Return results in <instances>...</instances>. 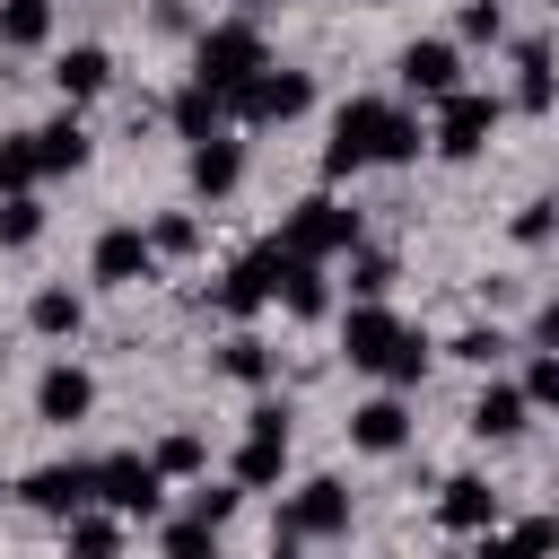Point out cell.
Masks as SVG:
<instances>
[{
	"label": "cell",
	"mask_w": 559,
	"mask_h": 559,
	"mask_svg": "<svg viewBox=\"0 0 559 559\" xmlns=\"http://www.w3.org/2000/svg\"><path fill=\"white\" fill-rule=\"evenodd\" d=\"M297 262H332V253H349L358 245V210H341L332 192H314V201H297L288 210V236H280Z\"/></svg>",
	"instance_id": "277c9868"
},
{
	"label": "cell",
	"mask_w": 559,
	"mask_h": 559,
	"mask_svg": "<svg viewBox=\"0 0 559 559\" xmlns=\"http://www.w3.org/2000/svg\"><path fill=\"white\" fill-rule=\"evenodd\" d=\"M550 550H559V515H524V524H507V533H498V524L480 533V559H550Z\"/></svg>",
	"instance_id": "2e32d148"
},
{
	"label": "cell",
	"mask_w": 559,
	"mask_h": 559,
	"mask_svg": "<svg viewBox=\"0 0 559 559\" xmlns=\"http://www.w3.org/2000/svg\"><path fill=\"white\" fill-rule=\"evenodd\" d=\"M402 437H411V411H402L393 393H376V402L349 411V445H367V454H402Z\"/></svg>",
	"instance_id": "9a60e30c"
},
{
	"label": "cell",
	"mask_w": 559,
	"mask_h": 559,
	"mask_svg": "<svg viewBox=\"0 0 559 559\" xmlns=\"http://www.w3.org/2000/svg\"><path fill=\"white\" fill-rule=\"evenodd\" d=\"M262 61H271V52H262V26H253V17H227V26H210V35H201L192 79H201V87H218V96H236Z\"/></svg>",
	"instance_id": "7a4b0ae2"
},
{
	"label": "cell",
	"mask_w": 559,
	"mask_h": 559,
	"mask_svg": "<svg viewBox=\"0 0 559 559\" xmlns=\"http://www.w3.org/2000/svg\"><path fill=\"white\" fill-rule=\"evenodd\" d=\"M419 367H428V341H419V332H402V341H393V367H384V384H419Z\"/></svg>",
	"instance_id": "836d02e7"
},
{
	"label": "cell",
	"mask_w": 559,
	"mask_h": 559,
	"mask_svg": "<svg viewBox=\"0 0 559 559\" xmlns=\"http://www.w3.org/2000/svg\"><path fill=\"white\" fill-rule=\"evenodd\" d=\"M498 349H507V341H498V332H463V341H454V358H472V367H489V358H498Z\"/></svg>",
	"instance_id": "f35d334b"
},
{
	"label": "cell",
	"mask_w": 559,
	"mask_h": 559,
	"mask_svg": "<svg viewBox=\"0 0 559 559\" xmlns=\"http://www.w3.org/2000/svg\"><path fill=\"white\" fill-rule=\"evenodd\" d=\"M498 26H507V17H498V0H472V9H463V35H472V44H489Z\"/></svg>",
	"instance_id": "74e56055"
},
{
	"label": "cell",
	"mask_w": 559,
	"mask_h": 559,
	"mask_svg": "<svg viewBox=\"0 0 559 559\" xmlns=\"http://www.w3.org/2000/svg\"><path fill=\"white\" fill-rule=\"evenodd\" d=\"M437 524H445V533H489V524H498V489L472 480V472H454V480L437 489Z\"/></svg>",
	"instance_id": "4fadbf2b"
},
{
	"label": "cell",
	"mask_w": 559,
	"mask_h": 559,
	"mask_svg": "<svg viewBox=\"0 0 559 559\" xmlns=\"http://www.w3.org/2000/svg\"><path fill=\"white\" fill-rule=\"evenodd\" d=\"M114 550H122V524L79 507V515H70V559H114Z\"/></svg>",
	"instance_id": "4316f807"
},
{
	"label": "cell",
	"mask_w": 559,
	"mask_h": 559,
	"mask_svg": "<svg viewBox=\"0 0 559 559\" xmlns=\"http://www.w3.org/2000/svg\"><path fill=\"white\" fill-rule=\"evenodd\" d=\"M26 323H35L44 341H70V332H79V297H70V288H35V306H26Z\"/></svg>",
	"instance_id": "484cf974"
},
{
	"label": "cell",
	"mask_w": 559,
	"mask_h": 559,
	"mask_svg": "<svg viewBox=\"0 0 559 559\" xmlns=\"http://www.w3.org/2000/svg\"><path fill=\"white\" fill-rule=\"evenodd\" d=\"M236 175H245V148H236V140H218V131L192 140V192H201V201L236 192Z\"/></svg>",
	"instance_id": "e0dca14e"
},
{
	"label": "cell",
	"mask_w": 559,
	"mask_h": 559,
	"mask_svg": "<svg viewBox=\"0 0 559 559\" xmlns=\"http://www.w3.org/2000/svg\"><path fill=\"white\" fill-rule=\"evenodd\" d=\"M236 498H245V489H201V498H192V515H210V524H227V515H236Z\"/></svg>",
	"instance_id": "ab89813d"
},
{
	"label": "cell",
	"mask_w": 559,
	"mask_h": 559,
	"mask_svg": "<svg viewBox=\"0 0 559 559\" xmlns=\"http://www.w3.org/2000/svg\"><path fill=\"white\" fill-rule=\"evenodd\" d=\"M35 166H44V175H70V166H87V131H79L70 114H61V122H44V131H35Z\"/></svg>",
	"instance_id": "7402d4cb"
},
{
	"label": "cell",
	"mask_w": 559,
	"mask_h": 559,
	"mask_svg": "<svg viewBox=\"0 0 559 559\" xmlns=\"http://www.w3.org/2000/svg\"><path fill=\"white\" fill-rule=\"evenodd\" d=\"M87 411H96V376H87V367H70V358H61V367H44V376H35V419L79 428Z\"/></svg>",
	"instance_id": "8fae6325"
},
{
	"label": "cell",
	"mask_w": 559,
	"mask_h": 559,
	"mask_svg": "<svg viewBox=\"0 0 559 559\" xmlns=\"http://www.w3.org/2000/svg\"><path fill=\"white\" fill-rule=\"evenodd\" d=\"M0 358H9V349H0Z\"/></svg>",
	"instance_id": "b9f144b4"
},
{
	"label": "cell",
	"mask_w": 559,
	"mask_h": 559,
	"mask_svg": "<svg viewBox=\"0 0 559 559\" xmlns=\"http://www.w3.org/2000/svg\"><path fill=\"white\" fill-rule=\"evenodd\" d=\"M542 341H550V349H559V297H550V306H542Z\"/></svg>",
	"instance_id": "60d3db41"
},
{
	"label": "cell",
	"mask_w": 559,
	"mask_h": 559,
	"mask_svg": "<svg viewBox=\"0 0 559 559\" xmlns=\"http://www.w3.org/2000/svg\"><path fill=\"white\" fill-rule=\"evenodd\" d=\"M288 472V437H271V428H245V445H236V489H271Z\"/></svg>",
	"instance_id": "ac0fdd59"
},
{
	"label": "cell",
	"mask_w": 559,
	"mask_h": 559,
	"mask_svg": "<svg viewBox=\"0 0 559 559\" xmlns=\"http://www.w3.org/2000/svg\"><path fill=\"white\" fill-rule=\"evenodd\" d=\"M542 236H559V201H524L515 210V245H542Z\"/></svg>",
	"instance_id": "1f68e13d"
},
{
	"label": "cell",
	"mask_w": 559,
	"mask_h": 559,
	"mask_svg": "<svg viewBox=\"0 0 559 559\" xmlns=\"http://www.w3.org/2000/svg\"><path fill=\"white\" fill-rule=\"evenodd\" d=\"M52 79H61V96H96V87L114 79V52H105V44H70V52L52 61Z\"/></svg>",
	"instance_id": "ffe728a7"
},
{
	"label": "cell",
	"mask_w": 559,
	"mask_h": 559,
	"mask_svg": "<svg viewBox=\"0 0 559 559\" xmlns=\"http://www.w3.org/2000/svg\"><path fill=\"white\" fill-rule=\"evenodd\" d=\"M35 131H17V140H0V192H35Z\"/></svg>",
	"instance_id": "f546056e"
},
{
	"label": "cell",
	"mask_w": 559,
	"mask_h": 559,
	"mask_svg": "<svg viewBox=\"0 0 559 559\" xmlns=\"http://www.w3.org/2000/svg\"><path fill=\"white\" fill-rule=\"evenodd\" d=\"M148 463H157V472H201V463H210V454H201V437H192V428H183V437H166V445H157V454H148Z\"/></svg>",
	"instance_id": "e575fe53"
},
{
	"label": "cell",
	"mask_w": 559,
	"mask_h": 559,
	"mask_svg": "<svg viewBox=\"0 0 559 559\" xmlns=\"http://www.w3.org/2000/svg\"><path fill=\"white\" fill-rule=\"evenodd\" d=\"M393 341H402V323H393L376 297H367V306H349V323H341V349H349V367H376V376H384V367H393Z\"/></svg>",
	"instance_id": "7c38bea8"
},
{
	"label": "cell",
	"mask_w": 559,
	"mask_h": 559,
	"mask_svg": "<svg viewBox=\"0 0 559 559\" xmlns=\"http://www.w3.org/2000/svg\"><path fill=\"white\" fill-rule=\"evenodd\" d=\"M218 367H227V376H236V384H262V376H271V349H262V341H253V332H236V341H227V349H218Z\"/></svg>",
	"instance_id": "4dcf8cb0"
},
{
	"label": "cell",
	"mask_w": 559,
	"mask_h": 559,
	"mask_svg": "<svg viewBox=\"0 0 559 559\" xmlns=\"http://www.w3.org/2000/svg\"><path fill=\"white\" fill-rule=\"evenodd\" d=\"M280 533L288 542H332V533H349V480H306V489H288V507H280Z\"/></svg>",
	"instance_id": "52a82bcc"
},
{
	"label": "cell",
	"mask_w": 559,
	"mask_h": 559,
	"mask_svg": "<svg viewBox=\"0 0 559 559\" xmlns=\"http://www.w3.org/2000/svg\"><path fill=\"white\" fill-rule=\"evenodd\" d=\"M288 262H297L288 245H253V253H245V262H236V271H227V280L210 288V306H218V314H262V306L280 297Z\"/></svg>",
	"instance_id": "5b68a950"
},
{
	"label": "cell",
	"mask_w": 559,
	"mask_h": 559,
	"mask_svg": "<svg viewBox=\"0 0 559 559\" xmlns=\"http://www.w3.org/2000/svg\"><path fill=\"white\" fill-rule=\"evenodd\" d=\"M402 87H411V96H454V87H463V52H454V35H419V44H402Z\"/></svg>",
	"instance_id": "30bf717a"
},
{
	"label": "cell",
	"mask_w": 559,
	"mask_h": 559,
	"mask_svg": "<svg viewBox=\"0 0 559 559\" xmlns=\"http://www.w3.org/2000/svg\"><path fill=\"white\" fill-rule=\"evenodd\" d=\"M524 402H550V411H559V349H550V358H533V376H524Z\"/></svg>",
	"instance_id": "8d00e7d4"
},
{
	"label": "cell",
	"mask_w": 559,
	"mask_h": 559,
	"mask_svg": "<svg viewBox=\"0 0 559 559\" xmlns=\"http://www.w3.org/2000/svg\"><path fill=\"white\" fill-rule=\"evenodd\" d=\"M166 559H218V524L210 515H175L166 524Z\"/></svg>",
	"instance_id": "f1b7e54d"
},
{
	"label": "cell",
	"mask_w": 559,
	"mask_h": 559,
	"mask_svg": "<svg viewBox=\"0 0 559 559\" xmlns=\"http://www.w3.org/2000/svg\"><path fill=\"white\" fill-rule=\"evenodd\" d=\"M148 271H157V245H148L140 227H105V236H96V280L131 288V280H148Z\"/></svg>",
	"instance_id": "5bb4252c"
},
{
	"label": "cell",
	"mask_w": 559,
	"mask_h": 559,
	"mask_svg": "<svg viewBox=\"0 0 559 559\" xmlns=\"http://www.w3.org/2000/svg\"><path fill=\"white\" fill-rule=\"evenodd\" d=\"M419 114H402V105H384V96H349L341 114H332V140H323V166L332 175H358V166H402V157H419Z\"/></svg>",
	"instance_id": "6da1fadb"
},
{
	"label": "cell",
	"mask_w": 559,
	"mask_h": 559,
	"mask_svg": "<svg viewBox=\"0 0 559 559\" xmlns=\"http://www.w3.org/2000/svg\"><path fill=\"white\" fill-rule=\"evenodd\" d=\"M349 288H358V297H384V288H393V253H358V262H349Z\"/></svg>",
	"instance_id": "d6a6232c"
},
{
	"label": "cell",
	"mask_w": 559,
	"mask_h": 559,
	"mask_svg": "<svg viewBox=\"0 0 559 559\" xmlns=\"http://www.w3.org/2000/svg\"><path fill=\"white\" fill-rule=\"evenodd\" d=\"M550 96H559L550 44H515V105H524V114H550Z\"/></svg>",
	"instance_id": "d6986e66"
},
{
	"label": "cell",
	"mask_w": 559,
	"mask_h": 559,
	"mask_svg": "<svg viewBox=\"0 0 559 559\" xmlns=\"http://www.w3.org/2000/svg\"><path fill=\"white\" fill-rule=\"evenodd\" d=\"M157 480H166V472H157L148 454H105V463H96V498H105L114 515H157Z\"/></svg>",
	"instance_id": "ba28073f"
},
{
	"label": "cell",
	"mask_w": 559,
	"mask_h": 559,
	"mask_svg": "<svg viewBox=\"0 0 559 559\" xmlns=\"http://www.w3.org/2000/svg\"><path fill=\"white\" fill-rule=\"evenodd\" d=\"M52 35V0H0V44L9 52H35Z\"/></svg>",
	"instance_id": "cb8c5ba5"
},
{
	"label": "cell",
	"mask_w": 559,
	"mask_h": 559,
	"mask_svg": "<svg viewBox=\"0 0 559 559\" xmlns=\"http://www.w3.org/2000/svg\"><path fill=\"white\" fill-rule=\"evenodd\" d=\"M306 105H314V79H306V70H271V61H262V70H253V79L227 96V114H236V122H253V131L297 122Z\"/></svg>",
	"instance_id": "3957f363"
},
{
	"label": "cell",
	"mask_w": 559,
	"mask_h": 559,
	"mask_svg": "<svg viewBox=\"0 0 559 559\" xmlns=\"http://www.w3.org/2000/svg\"><path fill=\"white\" fill-rule=\"evenodd\" d=\"M17 498H26V507H44V515H61V524H70V515H79V507H87V498H96V463H35V472H26V480H17Z\"/></svg>",
	"instance_id": "9c48e42d"
},
{
	"label": "cell",
	"mask_w": 559,
	"mask_h": 559,
	"mask_svg": "<svg viewBox=\"0 0 559 559\" xmlns=\"http://www.w3.org/2000/svg\"><path fill=\"white\" fill-rule=\"evenodd\" d=\"M148 245H157V253H192V245H201V218H157Z\"/></svg>",
	"instance_id": "d590c367"
},
{
	"label": "cell",
	"mask_w": 559,
	"mask_h": 559,
	"mask_svg": "<svg viewBox=\"0 0 559 559\" xmlns=\"http://www.w3.org/2000/svg\"><path fill=\"white\" fill-rule=\"evenodd\" d=\"M44 236V201L35 192H0V245H35Z\"/></svg>",
	"instance_id": "83f0119b"
},
{
	"label": "cell",
	"mask_w": 559,
	"mask_h": 559,
	"mask_svg": "<svg viewBox=\"0 0 559 559\" xmlns=\"http://www.w3.org/2000/svg\"><path fill=\"white\" fill-rule=\"evenodd\" d=\"M524 411H533V402H524V384H489V393L472 402V437H515V428H524Z\"/></svg>",
	"instance_id": "44dd1931"
},
{
	"label": "cell",
	"mask_w": 559,
	"mask_h": 559,
	"mask_svg": "<svg viewBox=\"0 0 559 559\" xmlns=\"http://www.w3.org/2000/svg\"><path fill=\"white\" fill-rule=\"evenodd\" d=\"M489 131H498V96H480V87H454V96H437V157H480L489 148Z\"/></svg>",
	"instance_id": "8992f818"
},
{
	"label": "cell",
	"mask_w": 559,
	"mask_h": 559,
	"mask_svg": "<svg viewBox=\"0 0 559 559\" xmlns=\"http://www.w3.org/2000/svg\"><path fill=\"white\" fill-rule=\"evenodd\" d=\"M280 306H288L297 323H314V314H332V288H323V262H288V280H280Z\"/></svg>",
	"instance_id": "603a6c76"
},
{
	"label": "cell",
	"mask_w": 559,
	"mask_h": 559,
	"mask_svg": "<svg viewBox=\"0 0 559 559\" xmlns=\"http://www.w3.org/2000/svg\"><path fill=\"white\" fill-rule=\"evenodd\" d=\"M218 122H227V96H218V87H201V79H192V87H183V96H175V131H183V140H210V131H218Z\"/></svg>",
	"instance_id": "d4e9b609"
}]
</instances>
